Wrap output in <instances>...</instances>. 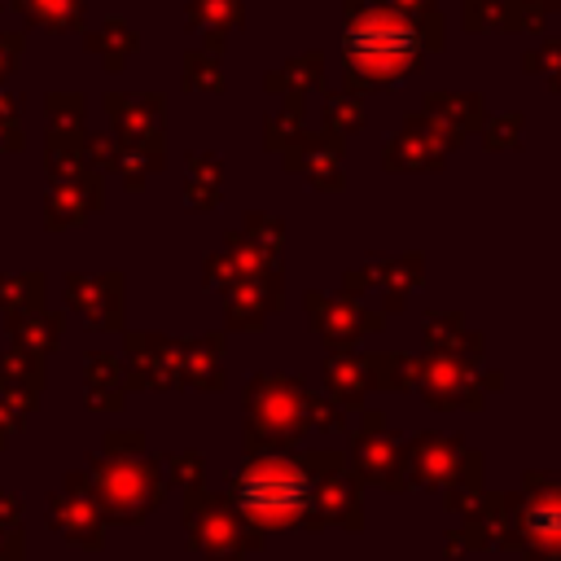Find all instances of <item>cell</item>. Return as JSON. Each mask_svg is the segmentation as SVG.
Masks as SVG:
<instances>
[{"label":"cell","mask_w":561,"mask_h":561,"mask_svg":"<svg viewBox=\"0 0 561 561\" xmlns=\"http://www.w3.org/2000/svg\"><path fill=\"white\" fill-rule=\"evenodd\" d=\"M237 504L267 530L294 526L311 508V478L289 460H259L237 478Z\"/></svg>","instance_id":"6da1fadb"},{"label":"cell","mask_w":561,"mask_h":561,"mask_svg":"<svg viewBox=\"0 0 561 561\" xmlns=\"http://www.w3.org/2000/svg\"><path fill=\"white\" fill-rule=\"evenodd\" d=\"M346 57L373 79H394L416 61V35L403 22H381V13H373V22H355L346 31Z\"/></svg>","instance_id":"7a4b0ae2"},{"label":"cell","mask_w":561,"mask_h":561,"mask_svg":"<svg viewBox=\"0 0 561 561\" xmlns=\"http://www.w3.org/2000/svg\"><path fill=\"white\" fill-rule=\"evenodd\" d=\"M530 530L539 535V539H552V543H561V500H539L535 508H530Z\"/></svg>","instance_id":"3957f363"}]
</instances>
